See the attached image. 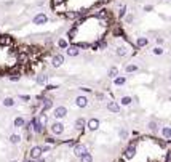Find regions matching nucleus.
<instances>
[{"label":"nucleus","instance_id":"f257e3e1","mask_svg":"<svg viewBox=\"0 0 171 162\" xmlns=\"http://www.w3.org/2000/svg\"><path fill=\"white\" fill-rule=\"evenodd\" d=\"M134 156H136V140H131V141L126 145V148H125L123 159L130 160V159H133Z\"/></svg>","mask_w":171,"mask_h":162},{"label":"nucleus","instance_id":"f03ea898","mask_svg":"<svg viewBox=\"0 0 171 162\" xmlns=\"http://www.w3.org/2000/svg\"><path fill=\"white\" fill-rule=\"evenodd\" d=\"M50 132H51L53 137H59L64 133V124L61 121H54L50 124Z\"/></svg>","mask_w":171,"mask_h":162},{"label":"nucleus","instance_id":"7ed1b4c3","mask_svg":"<svg viewBox=\"0 0 171 162\" xmlns=\"http://www.w3.org/2000/svg\"><path fill=\"white\" fill-rule=\"evenodd\" d=\"M67 108L66 106H56V108H53V117H54V121H62L64 117L67 116Z\"/></svg>","mask_w":171,"mask_h":162},{"label":"nucleus","instance_id":"20e7f679","mask_svg":"<svg viewBox=\"0 0 171 162\" xmlns=\"http://www.w3.org/2000/svg\"><path fill=\"white\" fill-rule=\"evenodd\" d=\"M42 156H43V152H42V146L40 145H35V146H32L31 148V151H29V159H32V160H39Z\"/></svg>","mask_w":171,"mask_h":162},{"label":"nucleus","instance_id":"39448f33","mask_svg":"<svg viewBox=\"0 0 171 162\" xmlns=\"http://www.w3.org/2000/svg\"><path fill=\"white\" fill-rule=\"evenodd\" d=\"M31 124H32V132L35 133V135H43V133H45V129L40 125L37 116H34V117L31 119Z\"/></svg>","mask_w":171,"mask_h":162},{"label":"nucleus","instance_id":"423d86ee","mask_svg":"<svg viewBox=\"0 0 171 162\" xmlns=\"http://www.w3.org/2000/svg\"><path fill=\"white\" fill-rule=\"evenodd\" d=\"M74 103H75V106H77V108H80V109L88 108V104H90V101H88V96H85V95H77Z\"/></svg>","mask_w":171,"mask_h":162},{"label":"nucleus","instance_id":"0eeeda50","mask_svg":"<svg viewBox=\"0 0 171 162\" xmlns=\"http://www.w3.org/2000/svg\"><path fill=\"white\" fill-rule=\"evenodd\" d=\"M29 61H31V55L29 53H27V52H18V55H16V63H18V64L26 66Z\"/></svg>","mask_w":171,"mask_h":162},{"label":"nucleus","instance_id":"6e6552de","mask_svg":"<svg viewBox=\"0 0 171 162\" xmlns=\"http://www.w3.org/2000/svg\"><path fill=\"white\" fill-rule=\"evenodd\" d=\"M72 152H74L75 157H82L85 152H88V148H87V145H85V143H77V145L74 146Z\"/></svg>","mask_w":171,"mask_h":162},{"label":"nucleus","instance_id":"1a4fd4ad","mask_svg":"<svg viewBox=\"0 0 171 162\" xmlns=\"http://www.w3.org/2000/svg\"><path fill=\"white\" fill-rule=\"evenodd\" d=\"M40 103H42L40 112H48L50 109H53V98H46V96H43V100H42Z\"/></svg>","mask_w":171,"mask_h":162},{"label":"nucleus","instance_id":"9d476101","mask_svg":"<svg viewBox=\"0 0 171 162\" xmlns=\"http://www.w3.org/2000/svg\"><path fill=\"white\" fill-rule=\"evenodd\" d=\"M64 61H66L64 55L56 53V55H53V58H51V66H53V68H61V66L64 64Z\"/></svg>","mask_w":171,"mask_h":162},{"label":"nucleus","instance_id":"9b49d317","mask_svg":"<svg viewBox=\"0 0 171 162\" xmlns=\"http://www.w3.org/2000/svg\"><path fill=\"white\" fill-rule=\"evenodd\" d=\"M32 23L37 24V26H42V24H46L48 23V16L45 13H37L34 18H32Z\"/></svg>","mask_w":171,"mask_h":162},{"label":"nucleus","instance_id":"f8f14e48","mask_svg":"<svg viewBox=\"0 0 171 162\" xmlns=\"http://www.w3.org/2000/svg\"><path fill=\"white\" fill-rule=\"evenodd\" d=\"M99 125H101V122H99V119H96V117H91L87 121V129L90 132H96L99 129Z\"/></svg>","mask_w":171,"mask_h":162},{"label":"nucleus","instance_id":"ddd939ff","mask_svg":"<svg viewBox=\"0 0 171 162\" xmlns=\"http://www.w3.org/2000/svg\"><path fill=\"white\" fill-rule=\"evenodd\" d=\"M107 111L113 112V114H120L122 112V106H120L118 101H107Z\"/></svg>","mask_w":171,"mask_h":162},{"label":"nucleus","instance_id":"4468645a","mask_svg":"<svg viewBox=\"0 0 171 162\" xmlns=\"http://www.w3.org/2000/svg\"><path fill=\"white\" fill-rule=\"evenodd\" d=\"M74 127H75V130L83 132L85 129H87V119H85V117H78V119H75Z\"/></svg>","mask_w":171,"mask_h":162},{"label":"nucleus","instance_id":"2eb2a0df","mask_svg":"<svg viewBox=\"0 0 171 162\" xmlns=\"http://www.w3.org/2000/svg\"><path fill=\"white\" fill-rule=\"evenodd\" d=\"M66 53H67V56H70V58H75V56L80 55V48H78L77 45H69Z\"/></svg>","mask_w":171,"mask_h":162},{"label":"nucleus","instance_id":"dca6fc26","mask_svg":"<svg viewBox=\"0 0 171 162\" xmlns=\"http://www.w3.org/2000/svg\"><path fill=\"white\" fill-rule=\"evenodd\" d=\"M37 119H39L40 125L43 127V129H46V127H48V114H46V112H39Z\"/></svg>","mask_w":171,"mask_h":162},{"label":"nucleus","instance_id":"f3484780","mask_svg":"<svg viewBox=\"0 0 171 162\" xmlns=\"http://www.w3.org/2000/svg\"><path fill=\"white\" fill-rule=\"evenodd\" d=\"M133 104V96H130V95H123L122 98H120V106H131Z\"/></svg>","mask_w":171,"mask_h":162},{"label":"nucleus","instance_id":"a211bd4d","mask_svg":"<svg viewBox=\"0 0 171 162\" xmlns=\"http://www.w3.org/2000/svg\"><path fill=\"white\" fill-rule=\"evenodd\" d=\"M35 82H37V85H46L48 75H46V74H39V75H35Z\"/></svg>","mask_w":171,"mask_h":162},{"label":"nucleus","instance_id":"6ab92c4d","mask_svg":"<svg viewBox=\"0 0 171 162\" xmlns=\"http://www.w3.org/2000/svg\"><path fill=\"white\" fill-rule=\"evenodd\" d=\"M125 83H126V75H117L113 79V85L115 87H123Z\"/></svg>","mask_w":171,"mask_h":162},{"label":"nucleus","instance_id":"aec40b11","mask_svg":"<svg viewBox=\"0 0 171 162\" xmlns=\"http://www.w3.org/2000/svg\"><path fill=\"white\" fill-rule=\"evenodd\" d=\"M24 124H26V121H24L23 116H18V117H15V121H13V127H16V129H23Z\"/></svg>","mask_w":171,"mask_h":162},{"label":"nucleus","instance_id":"412c9836","mask_svg":"<svg viewBox=\"0 0 171 162\" xmlns=\"http://www.w3.org/2000/svg\"><path fill=\"white\" fill-rule=\"evenodd\" d=\"M147 45H149V39H147V37L141 36V37H138V39H136V47L144 48V47H147Z\"/></svg>","mask_w":171,"mask_h":162},{"label":"nucleus","instance_id":"4be33fe9","mask_svg":"<svg viewBox=\"0 0 171 162\" xmlns=\"http://www.w3.org/2000/svg\"><path fill=\"white\" fill-rule=\"evenodd\" d=\"M160 135L165 140H171V127H162V129H160Z\"/></svg>","mask_w":171,"mask_h":162},{"label":"nucleus","instance_id":"5701e85b","mask_svg":"<svg viewBox=\"0 0 171 162\" xmlns=\"http://www.w3.org/2000/svg\"><path fill=\"white\" fill-rule=\"evenodd\" d=\"M147 129L151 130L152 133H157V132H160V127H158V124H157L155 121H149V122H147Z\"/></svg>","mask_w":171,"mask_h":162},{"label":"nucleus","instance_id":"b1692460","mask_svg":"<svg viewBox=\"0 0 171 162\" xmlns=\"http://www.w3.org/2000/svg\"><path fill=\"white\" fill-rule=\"evenodd\" d=\"M15 98H11V96H6V98H3V101H2V104L5 108H13L15 106Z\"/></svg>","mask_w":171,"mask_h":162},{"label":"nucleus","instance_id":"393cba45","mask_svg":"<svg viewBox=\"0 0 171 162\" xmlns=\"http://www.w3.org/2000/svg\"><path fill=\"white\" fill-rule=\"evenodd\" d=\"M139 71V66L138 64H125V72L126 74H133V72H136Z\"/></svg>","mask_w":171,"mask_h":162},{"label":"nucleus","instance_id":"a878e982","mask_svg":"<svg viewBox=\"0 0 171 162\" xmlns=\"http://www.w3.org/2000/svg\"><path fill=\"white\" fill-rule=\"evenodd\" d=\"M21 79V72L19 71H11L10 75H8V80L10 82H18Z\"/></svg>","mask_w":171,"mask_h":162},{"label":"nucleus","instance_id":"bb28decb","mask_svg":"<svg viewBox=\"0 0 171 162\" xmlns=\"http://www.w3.org/2000/svg\"><path fill=\"white\" fill-rule=\"evenodd\" d=\"M69 40L67 39H64V37H61L59 40H58V47L61 48V50H67V48H69Z\"/></svg>","mask_w":171,"mask_h":162},{"label":"nucleus","instance_id":"cd10ccee","mask_svg":"<svg viewBox=\"0 0 171 162\" xmlns=\"http://www.w3.org/2000/svg\"><path fill=\"white\" fill-rule=\"evenodd\" d=\"M117 75H118V68L117 66H110L109 71H107V77H110V79H115Z\"/></svg>","mask_w":171,"mask_h":162},{"label":"nucleus","instance_id":"c85d7f7f","mask_svg":"<svg viewBox=\"0 0 171 162\" xmlns=\"http://www.w3.org/2000/svg\"><path fill=\"white\" fill-rule=\"evenodd\" d=\"M13 44V39L10 36H0V45H11Z\"/></svg>","mask_w":171,"mask_h":162},{"label":"nucleus","instance_id":"c756f323","mask_svg":"<svg viewBox=\"0 0 171 162\" xmlns=\"http://www.w3.org/2000/svg\"><path fill=\"white\" fill-rule=\"evenodd\" d=\"M78 160L80 162H93V154L88 151V152H85L82 157H78Z\"/></svg>","mask_w":171,"mask_h":162},{"label":"nucleus","instance_id":"7c9ffc66","mask_svg":"<svg viewBox=\"0 0 171 162\" xmlns=\"http://www.w3.org/2000/svg\"><path fill=\"white\" fill-rule=\"evenodd\" d=\"M10 143L11 145H19L21 143V135H18V133H11L10 135Z\"/></svg>","mask_w":171,"mask_h":162},{"label":"nucleus","instance_id":"2f4dec72","mask_svg":"<svg viewBox=\"0 0 171 162\" xmlns=\"http://www.w3.org/2000/svg\"><path fill=\"white\" fill-rule=\"evenodd\" d=\"M115 55L120 56V58H123V56L128 55V50H126V47H118L117 50H115Z\"/></svg>","mask_w":171,"mask_h":162},{"label":"nucleus","instance_id":"473e14b6","mask_svg":"<svg viewBox=\"0 0 171 162\" xmlns=\"http://www.w3.org/2000/svg\"><path fill=\"white\" fill-rule=\"evenodd\" d=\"M152 53H154L155 56H162L163 53H165V48H163V47H154V48H152Z\"/></svg>","mask_w":171,"mask_h":162},{"label":"nucleus","instance_id":"72a5a7b5","mask_svg":"<svg viewBox=\"0 0 171 162\" xmlns=\"http://www.w3.org/2000/svg\"><path fill=\"white\" fill-rule=\"evenodd\" d=\"M43 141H45V145H56V143H58V140H56V137H45V140H43Z\"/></svg>","mask_w":171,"mask_h":162},{"label":"nucleus","instance_id":"f704fd0d","mask_svg":"<svg viewBox=\"0 0 171 162\" xmlns=\"http://www.w3.org/2000/svg\"><path fill=\"white\" fill-rule=\"evenodd\" d=\"M128 135H130V133H128L126 129H120V130H118V137H120V140H126Z\"/></svg>","mask_w":171,"mask_h":162},{"label":"nucleus","instance_id":"c9c22d12","mask_svg":"<svg viewBox=\"0 0 171 162\" xmlns=\"http://www.w3.org/2000/svg\"><path fill=\"white\" fill-rule=\"evenodd\" d=\"M98 50H106V48H107V42L106 40H98Z\"/></svg>","mask_w":171,"mask_h":162},{"label":"nucleus","instance_id":"e433bc0d","mask_svg":"<svg viewBox=\"0 0 171 162\" xmlns=\"http://www.w3.org/2000/svg\"><path fill=\"white\" fill-rule=\"evenodd\" d=\"M125 23L126 24H133L134 23V15H133V13H128V15L125 16Z\"/></svg>","mask_w":171,"mask_h":162},{"label":"nucleus","instance_id":"4c0bfd02","mask_svg":"<svg viewBox=\"0 0 171 162\" xmlns=\"http://www.w3.org/2000/svg\"><path fill=\"white\" fill-rule=\"evenodd\" d=\"M75 36H77V27L74 26L72 29H70V31L67 32V39H69V40H72V39H74Z\"/></svg>","mask_w":171,"mask_h":162},{"label":"nucleus","instance_id":"58836bf2","mask_svg":"<svg viewBox=\"0 0 171 162\" xmlns=\"http://www.w3.org/2000/svg\"><path fill=\"white\" fill-rule=\"evenodd\" d=\"M96 18H99V19L107 18V11H106V10H99V11L96 13Z\"/></svg>","mask_w":171,"mask_h":162},{"label":"nucleus","instance_id":"ea45409f","mask_svg":"<svg viewBox=\"0 0 171 162\" xmlns=\"http://www.w3.org/2000/svg\"><path fill=\"white\" fill-rule=\"evenodd\" d=\"M62 3H66V0H51V6H53V8H56V6H59Z\"/></svg>","mask_w":171,"mask_h":162},{"label":"nucleus","instance_id":"a19ab883","mask_svg":"<svg viewBox=\"0 0 171 162\" xmlns=\"http://www.w3.org/2000/svg\"><path fill=\"white\" fill-rule=\"evenodd\" d=\"M18 98L21 101H24V103H29L31 101V95H18Z\"/></svg>","mask_w":171,"mask_h":162},{"label":"nucleus","instance_id":"79ce46f5","mask_svg":"<svg viewBox=\"0 0 171 162\" xmlns=\"http://www.w3.org/2000/svg\"><path fill=\"white\" fill-rule=\"evenodd\" d=\"M125 16H126V5H123L118 11V18H125Z\"/></svg>","mask_w":171,"mask_h":162},{"label":"nucleus","instance_id":"37998d69","mask_svg":"<svg viewBox=\"0 0 171 162\" xmlns=\"http://www.w3.org/2000/svg\"><path fill=\"white\" fill-rule=\"evenodd\" d=\"M155 42H157V47H162L163 44H165V39H163V37H157Z\"/></svg>","mask_w":171,"mask_h":162},{"label":"nucleus","instance_id":"c03bdc74","mask_svg":"<svg viewBox=\"0 0 171 162\" xmlns=\"http://www.w3.org/2000/svg\"><path fill=\"white\" fill-rule=\"evenodd\" d=\"M48 151H51V145H43L42 146V152H48Z\"/></svg>","mask_w":171,"mask_h":162},{"label":"nucleus","instance_id":"a18cd8bd","mask_svg":"<svg viewBox=\"0 0 171 162\" xmlns=\"http://www.w3.org/2000/svg\"><path fill=\"white\" fill-rule=\"evenodd\" d=\"M78 90H80V91H83V93H93V90H91V88H88V87H80Z\"/></svg>","mask_w":171,"mask_h":162},{"label":"nucleus","instance_id":"49530a36","mask_svg":"<svg viewBox=\"0 0 171 162\" xmlns=\"http://www.w3.org/2000/svg\"><path fill=\"white\" fill-rule=\"evenodd\" d=\"M58 88V85H46L45 87V91H50V90H56Z\"/></svg>","mask_w":171,"mask_h":162},{"label":"nucleus","instance_id":"de8ad7c7","mask_svg":"<svg viewBox=\"0 0 171 162\" xmlns=\"http://www.w3.org/2000/svg\"><path fill=\"white\" fill-rule=\"evenodd\" d=\"M152 10H154V6H152V5H146V6H144V11H147V13H149V11H152Z\"/></svg>","mask_w":171,"mask_h":162},{"label":"nucleus","instance_id":"09e8293b","mask_svg":"<svg viewBox=\"0 0 171 162\" xmlns=\"http://www.w3.org/2000/svg\"><path fill=\"white\" fill-rule=\"evenodd\" d=\"M96 98H98V100H104L106 95H104V93H96Z\"/></svg>","mask_w":171,"mask_h":162},{"label":"nucleus","instance_id":"8fccbe9b","mask_svg":"<svg viewBox=\"0 0 171 162\" xmlns=\"http://www.w3.org/2000/svg\"><path fill=\"white\" fill-rule=\"evenodd\" d=\"M24 162H35V160H32V159H29V157H26V159H24Z\"/></svg>","mask_w":171,"mask_h":162},{"label":"nucleus","instance_id":"3c124183","mask_svg":"<svg viewBox=\"0 0 171 162\" xmlns=\"http://www.w3.org/2000/svg\"><path fill=\"white\" fill-rule=\"evenodd\" d=\"M35 162H46V160H45V159H43V157H40V159H39V160H35Z\"/></svg>","mask_w":171,"mask_h":162},{"label":"nucleus","instance_id":"603ef678","mask_svg":"<svg viewBox=\"0 0 171 162\" xmlns=\"http://www.w3.org/2000/svg\"><path fill=\"white\" fill-rule=\"evenodd\" d=\"M10 162H19V160H16V159H13V160H10Z\"/></svg>","mask_w":171,"mask_h":162},{"label":"nucleus","instance_id":"864d4df0","mask_svg":"<svg viewBox=\"0 0 171 162\" xmlns=\"http://www.w3.org/2000/svg\"><path fill=\"white\" fill-rule=\"evenodd\" d=\"M169 80H171V75H169Z\"/></svg>","mask_w":171,"mask_h":162}]
</instances>
